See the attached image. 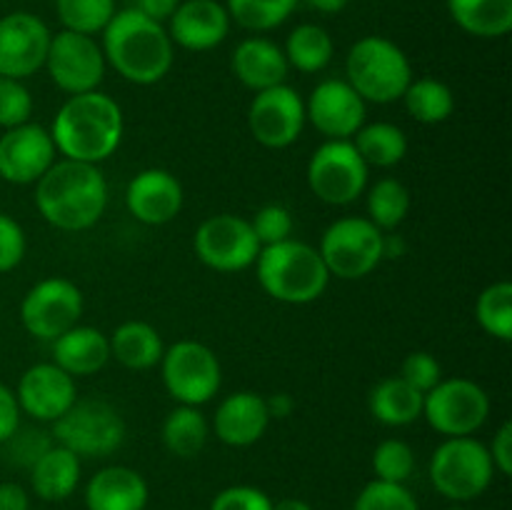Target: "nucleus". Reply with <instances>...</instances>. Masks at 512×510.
<instances>
[{
  "label": "nucleus",
  "mask_w": 512,
  "mask_h": 510,
  "mask_svg": "<svg viewBox=\"0 0 512 510\" xmlns=\"http://www.w3.org/2000/svg\"><path fill=\"white\" fill-rule=\"evenodd\" d=\"M255 273L260 288L270 298L288 305L313 303L330 283V273L318 248L295 238L260 248Z\"/></svg>",
  "instance_id": "nucleus-4"
},
{
  "label": "nucleus",
  "mask_w": 512,
  "mask_h": 510,
  "mask_svg": "<svg viewBox=\"0 0 512 510\" xmlns=\"http://www.w3.org/2000/svg\"><path fill=\"white\" fill-rule=\"evenodd\" d=\"M105 63L135 85H155L173 68V40L163 23L135 8L118 10L103 30Z\"/></svg>",
  "instance_id": "nucleus-3"
},
{
  "label": "nucleus",
  "mask_w": 512,
  "mask_h": 510,
  "mask_svg": "<svg viewBox=\"0 0 512 510\" xmlns=\"http://www.w3.org/2000/svg\"><path fill=\"white\" fill-rule=\"evenodd\" d=\"M55 10L63 30L83 35L103 33L105 25L118 13L115 0H55Z\"/></svg>",
  "instance_id": "nucleus-37"
},
{
  "label": "nucleus",
  "mask_w": 512,
  "mask_h": 510,
  "mask_svg": "<svg viewBox=\"0 0 512 510\" xmlns=\"http://www.w3.org/2000/svg\"><path fill=\"white\" fill-rule=\"evenodd\" d=\"M490 415V398L478 383L468 378L440 380L425 393L423 418L445 438L473 435Z\"/></svg>",
  "instance_id": "nucleus-11"
},
{
  "label": "nucleus",
  "mask_w": 512,
  "mask_h": 510,
  "mask_svg": "<svg viewBox=\"0 0 512 510\" xmlns=\"http://www.w3.org/2000/svg\"><path fill=\"white\" fill-rule=\"evenodd\" d=\"M308 5L313 10H318V13L335 15V13H340L345 5H348V0H308Z\"/></svg>",
  "instance_id": "nucleus-51"
},
{
  "label": "nucleus",
  "mask_w": 512,
  "mask_h": 510,
  "mask_svg": "<svg viewBox=\"0 0 512 510\" xmlns=\"http://www.w3.org/2000/svg\"><path fill=\"white\" fill-rule=\"evenodd\" d=\"M265 403H268L270 420L285 418V415L293 413V398H290V395H285V393L273 395V398H265Z\"/></svg>",
  "instance_id": "nucleus-50"
},
{
  "label": "nucleus",
  "mask_w": 512,
  "mask_h": 510,
  "mask_svg": "<svg viewBox=\"0 0 512 510\" xmlns=\"http://www.w3.org/2000/svg\"><path fill=\"white\" fill-rule=\"evenodd\" d=\"M33 115V95L23 80L0 78V128H18L30 123Z\"/></svg>",
  "instance_id": "nucleus-41"
},
{
  "label": "nucleus",
  "mask_w": 512,
  "mask_h": 510,
  "mask_svg": "<svg viewBox=\"0 0 512 510\" xmlns=\"http://www.w3.org/2000/svg\"><path fill=\"white\" fill-rule=\"evenodd\" d=\"M45 68H48L50 80L63 93H90L103 83L105 55L103 48L93 40V35L60 30L50 38Z\"/></svg>",
  "instance_id": "nucleus-14"
},
{
  "label": "nucleus",
  "mask_w": 512,
  "mask_h": 510,
  "mask_svg": "<svg viewBox=\"0 0 512 510\" xmlns=\"http://www.w3.org/2000/svg\"><path fill=\"white\" fill-rule=\"evenodd\" d=\"M368 165L353 140H325L308 163V185L328 205H350L368 190Z\"/></svg>",
  "instance_id": "nucleus-10"
},
{
  "label": "nucleus",
  "mask_w": 512,
  "mask_h": 510,
  "mask_svg": "<svg viewBox=\"0 0 512 510\" xmlns=\"http://www.w3.org/2000/svg\"><path fill=\"white\" fill-rule=\"evenodd\" d=\"M348 83L365 103H395L413 83V65L400 45L383 35H365L348 50Z\"/></svg>",
  "instance_id": "nucleus-5"
},
{
  "label": "nucleus",
  "mask_w": 512,
  "mask_h": 510,
  "mask_svg": "<svg viewBox=\"0 0 512 510\" xmlns=\"http://www.w3.org/2000/svg\"><path fill=\"white\" fill-rule=\"evenodd\" d=\"M50 130L38 123H23L0 135V178L13 185L38 183L45 170L55 163Z\"/></svg>",
  "instance_id": "nucleus-18"
},
{
  "label": "nucleus",
  "mask_w": 512,
  "mask_h": 510,
  "mask_svg": "<svg viewBox=\"0 0 512 510\" xmlns=\"http://www.w3.org/2000/svg\"><path fill=\"white\" fill-rule=\"evenodd\" d=\"M35 205L45 223L78 233L103 218L108 205V183L98 165L78 160H55L35 183Z\"/></svg>",
  "instance_id": "nucleus-1"
},
{
  "label": "nucleus",
  "mask_w": 512,
  "mask_h": 510,
  "mask_svg": "<svg viewBox=\"0 0 512 510\" xmlns=\"http://www.w3.org/2000/svg\"><path fill=\"white\" fill-rule=\"evenodd\" d=\"M248 125L253 138L265 148H288L305 128V100L285 83L260 90L250 103Z\"/></svg>",
  "instance_id": "nucleus-15"
},
{
  "label": "nucleus",
  "mask_w": 512,
  "mask_h": 510,
  "mask_svg": "<svg viewBox=\"0 0 512 510\" xmlns=\"http://www.w3.org/2000/svg\"><path fill=\"white\" fill-rule=\"evenodd\" d=\"M270 425L268 403L260 393L240 390L228 395L213 415V430L225 445L248 448L258 443Z\"/></svg>",
  "instance_id": "nucleus-22"
},
{
  "label": "nucleus",
  "mask_w": 512,
  "mask_h": 510,
  "mask_svg": "<svg viewBox=\"0 0 512 510\" xmlns=\"http://www.w3.org/2000/svg\"><path fill=\"white\" fill-rule=\"evenodd\" d=\"M298 3L300 0H225V8L240 28L265 33L283 25Z\"/></svg>",
  "instance_id": "nucleus-35"
},
{
  "label": "nucleus",
  "mask_w": 512,
  "mask_h": 510,
  "mask_svg": "<svg viewBox=\"0 0 512 510\" xmlns=\"http://www.w3.org/2000/svg\"><path fill=\"white\" fill-rule=\"evenodd\" d=\"M53 440L78 458H105L125 440V420L108 400H75L53 423Z\"/></svg>",
  "instance_id": "nucleus-6"
},
{
  "label": "nucleus",
  "mask_w": 512,
  "mask_h": 510,
  "mask_svg": "<svg viewBox=\"0 0 512 510\" xmlns=\"http://www.w3.org/2000/svg\"><path fill=\"white\" fill-rule=\"evenodd\" d=\"M5 455H8L10 463H15L18 468H33L35 460L50 450L55 445L53 433L40 428H18L8 440H5Z\"/></svg>",
  "instance_id": "nucleus-40"
},
{
  "label": "nucleus",
  "mask_w": 512,
  "mask_h": 510,
  "mask_svg": "<svg viewBox=\"0 0 512 510\" xmlns=\"http://www.w3.org/2000/svg\"><path fill=\"white\" fill-rule=\"evenodd\" d=\"M488 453L495 470H500L503 475H512V423L500 425Z\"/></svg>",
  "instance_id": "nucleus-47"
},
{
  "label": "nucleus",
  "mask_w": 512,
  "mask_h": 510,
  "mask_svg": "<svg viewBox=\"0 0 512 510\" xmlns=\"http://www.w3.org/2000/svg\"><path fill=\"white\" fill-rule=\"evenodd\" d=\"M423 400L425 395L420 390L405 383L400 375H390L373 385L368 393V408L378 423L400 428L423 418Z\"/></svg>",
  "instance_id": "nucleus-27"
},
{
  "label": "nucleus",
  "mask_w": 512,
  "mask_h": 510,
  "mask_svg": "<svg viewBox=\"0 0 512 510\" xmlns=\"http://www.w3.org/2000/svg\"><path fill=\"white\" fill-rule=\"evenodd\" d=\"M493 460L488 448L473 435L448 438L435 448L430 460V480L443 498L468 503L483 495L493 483Z\"/></svg>",
  "instance_id": "nucleus-7"
},
{
  "label": "nucleus",
  "mask_w": 512,
  "mask_h": 510,
  "mask_svg": "<svg viewBox=\"0 0 512 510\" xmlns=\"http://www.w3.org/2000/svg\"><path fill=\"white\" fill-rule=\"evenodd\" d=\"M210 423L195 405H178L163 423V443L178 458H195L205 448Z\"/></svg>",
  "instance_id": "nucleus-32"
},
{
  "label": "nucleus",
  "mask_w": 512,
  "mask_h": 510,
  "mask_svg": "<svg viewBox=\"0 0 512 510\" xmlns=\"http://www.w3.org/2000/svg\"><path fill=\"white\" fill-rule=\"evenodd\" d=\"M123 110L100 90L70 95L50 128L55 150L78 163H103L123 140Z\"/></svg>",
  "instance_id": "nucleus-2"
},
{
  "label": "nucleus",
  "mask_w": 512,
  "mask_h": 510,
  "mask_svg": "<svg viewBox=\"0 0 512 510\" xmlns=\"http://www.w3.org/2000/svg\"><path fill=\"white\" fill-rule=\"evenodd\" d=\"M25 233L20 223L10 215L0 213V273H10L25 258Z\"/></svg>",
  "instance_id": "nucleus-45"
},
{
  "label": "nucleus",
  "mask_w": 512,
  "mask_h": 510,
  "mask_svg": "<svg viewBox=\"0 0 512 510\" xmlns=\"http://www.w3.org/2000/svg\"><path fill=\"white\" fill-rule=\"evenodd\" d=\"M165 345L160 333L145 320H125L110 335V358L130 370H148L160 363Z\"/></svg>",
  "instance_id": "nucleus-28"
},
{
  "label": "nucleus",
  "mask_w": 512,
  "mask_h": 510,
  "mask_svg": "<svg viewBox=\"0 0 512 510\" xmlns=\"http://www.w3.org/2000/svg\"><path fill=\"white\" fill-rule=\"evenodd\" d=\"M283 53L290 68L300 70V73H320L333 60L335 43L323 25L303 23L288 35Z\"/></svg>",
  "instance_id": "nucleus-31"
},
{
  "label": "nucleus",
  "mask_w": 512,
  "mask_h": 510,
  "mask_svg": "<svg viewBox=\"0 0 512 510\" xmlns=\"http://www.w3.org/2000/svg\"><path fill=\"white\" fill-rule=\"evenodd\" d=\"M150 498L148 483L128 465H108L85 485L88 510H145Z\"/></svg>",
  "instance_id": "nucleus-24"
},
{
  "label": "nucleus",
  "mask_w": 512,
  "mask_h": 510,
  "mask_svg": "<svg viewBox=\"0 0 512 510\" xmlns=\"http://www.w3.org/2000/svg\"><path fill=\"white\" fill-rule=\"evenodd\" d=\"M83 293L68 278H45L25 293L20 303V320L33 338L53 343L83 315Z\"/></svg>",
  "instance_id": "nucleus-13"
},
{
  "label": "nucleus",
  "mask_w": 512,
  "mask_h": 510,
  "mask_svg": "<svg viewBox=\"0 0 512 510\" xmlns=\"http://www.w3.org/2000/svg\"><path fill=\"white\" fill-rule=\"evenodd\" d=\"M250 225H253V233L258 238L260 248H265V245L283 243V240L290 238V233H293V215H290L285 205L270 203L263 205L253 215Z\"/></svg>",
  "instance_id": "nucleus-42"
},
{
  "label": "nucleus",
  "mask_w": 512,
  "mask_h": 510,
  "mask_svg": "<svg viewBox=\"0 0 512 510\" xmlns=\"http://www.w3.org/2000/svg\"><path fill=\"white\" fill-rule=\"evenodd\" d=\"M20 428V405L13 390L0 383V445Z\"/></svg>",
  "instance_id": "nucleus-46"
},
{
  "label": "nucleus",
  "mask_w": 512,
  "mask_h": 510,
  "mask_svg": "<svg viewBox=\"0 0 512 510\" xmlns=\"http://www.w3.org/2000/svg\"><path fill=\"white\" fill-rule=\"evenodd\" d=\"M180 0H133V8L138 10V13L148 15L150 20H155V23H165V20H170V15L178 10Z\"/></svg>",
  "instance_id": "nucleus-48"
},
{
  "label": "nucleus",
  "mask_w": 512,
  "mask_h": 510,
  "mask_svg": "<svg viewBox=\"0 0 512 510\" xmlns=\"http://www.w3.org/2000/svg\"><path fill=\"white\" fill-rule=\"evenodd\" d=\"M410 190L398 178H380L368 190V220L380 230H395L410 213Z\"/></svg>",
  "instance_id": "nucleus-34"
},
{
  "label": "nucleus",
  "mask_w": 512,
  "mask_h": 510,
  "mask_svg": "<svg viewBox=\"0 0 512 510\" xmlns=\"http://www.w3.org/2000/svg\"><path fill=\"white\" fill-rule=\"evenodd\" d=\"M273 510H313V508L300 498H283L278 500V503H273Z\"/></svg>",
  "instance_id": "nucleus-52"
},
{
  "label": "nucleus",
  "mask_w": 512,
  "mask_h": 510,
  "mask_svg": "<svg viewBox=\"0 0 512 510\" xmlns=\"http://www.w3.org/2000/svg\"><path fill=\"white\" fill-rule=\"evenodd\" d=\"M350 140L368 168H393L408 155V135L385 120L363 125Z\"/></svg>",
  "instance_id": "nucleus-30"
},
{
  "label": "nucleus",
  "mask_w": 512,
  "mask_h": 510,
  "mask_svg": "<svg viewBox=\"0 0 512 510\" xmlns=\"http://www.w3.org/2000/svg\"><path fill=\"white\" fill-rule=\"evenodd\" d=\"M80 483V458L70 453L68 448L55 443L53 448L45 450L35 465L30 468V485L35 495L48 503L70 498Z\"/></svg>",
  "instance_id": "nucleus-26"
},
{
  "label": "nucleus",
  "mask_w": 512,
  "mask_h": 510,
  "mask_svg": "<svg viewBox=\"0 0 512 510\" xmlns=\"http://www.w3.org/2000/svg\"><path fill=\"white\" fill-rule=\"evenodd\" d=\"M318 253L330 278L360 280L383 260V230L368 218L348 215L325 228Z\"/></svg>",
  "instance_id": "nucleus-8"
},
{
  "label": "nucleus",
  "mask_w": 512,
  "mask_h": 510,
  "mask_svg": "<svg viewBox=\"0 0 512 510\" xmlns=\"http://www.w3.org/2000/svg\"><path fill=\"white\" fill-rule=\"evenodd\" d=\"M210 510H273V500L253 485H230L215 495Z\"/></svg>",
  "instance_id": "nucleus-44"
},
{
  "label": "nucleus",
  "mask_w": 512,
  "mask_h": 510,
  "mask_svg": "<svg viewBox=\"0 0 512 510\" xmlns=\"http://www.w3.org/2000/svg\"><path fill=\"white\" fill-rule=\"evenodd\" d=\"M0 510H30V498L23 485L0 483Z\"/></svg>",
  "instance_id": "nucleus-49"
},
{
  "label": "nucleus",
  "mask_w": 512,
  "mask_h": 510,
  "mask_svg": "<svg viewBox=\"0 0 512 510\" xmlns=\"http://www.w3.org/2000/svg\"><path fill=\"white\" fill-rule=\"evenodd\" d=\"M160 365H163L165 390L180 405L200 408L220 390L223 370L218 355L198 340L173 343L160 358Z\"/></svg>",
  "instance_id": "nucleus-9"
},
{
  "label": "nucleus",
  "mask_w": 512,
  "mask_h": 510,
  "mask_svg": "<svg viewBox=\"0 0 512 510\" xmlns=\"http://www.w3.org/2000/svg\"><path fill=\"white\" fill-rule=\"evenodd\" d=\"M448 10L475 38H503L512 30V0H448Z\"/></svg>",
  "instance_id": "nucleus-29"
},
{
  "label": "nucleus",
  "mask_w": 512,
  "mask_h": 510,
  "mask_svg": "<svg viewBox=\"0 0 512 510\" xmlns=\"http://www.w3.org/2000/svg\"><path fill=\"white\" fill-rule=\"evenodd\" d=\"M195 255L200 263L218 273H240L255 265L260 243L250 220L233 213H220L203 220L193 238Z\"/></svg>",
  "instance_id": "nucleus-12"
},
{
  "label": "nucleus",
  "mask_w": 512,
  "mask_h": 510,
  "mask_svg": "<svg viewBox=\"0 0 512 510\" xmlns=\"http://www.w3.org/2000/svg\"><path fill=\"white\" fill-rule=\"evenodd\" d=\"M125 205L145 225H165L183 208V185L170 170H140L125 190Z\"/></svg>",
  "instance_id": "nucleus-20"
},
{
  "label": "nucleus",
  "mask_w": 512,
  "mask_h": 510,
  "mask_svg": "<svg viewBox=\"0 0 512 510\" xmlns=\"http://www.w3.org/2000/svg\"><path fill=\"white\" fill-rule=\"evenodd\" d=\"M168 23L170 40L195 53L218 48L230 33V13L218 0H180Z\"/></svg>",
  "instance_id": "nucleus-21"
},
{
  "label": "nucleus",
  "mask_w": 512,
  "mask_h": 510,
  "mask_svg": "<svg viewBox=\"0 0 512 510\" xmlns=\"http://www.w3.org/2000/svg\"><path fill=\"white\" fill-rule=\"evenodd\" d=\"M50 28L33 13H8L0 18V78L25 80L45 68Z\"/></svg>",
  "instance_id": "nucleus-16"
},
{
  "label": "nucleus",
  "mask_w": 512,
  "mask_h": 510,
  "mask_svg": "<svg viewBox=\"0 0 512 510\" xmlns=\"http://www.w3.org/2000/svg\"><path fill=\"white\" fill-rule=\"evenodd\" d=\"M475 313H478V323L485 333L508 343L512 338V283L498 280V283L488 285L480 293Z\"/></svg>",
  "instance_id": "nucleus-36"
},
{
  "label": "nucleus",
  "mask_w": 512,
  "mask_h": 510,
  "mask_svg": "<svg viewBox=\"0 0 512 510\" xmlns=\"http://www.w3.org/2000/svg\"><path fill=\"white\" fill-rule=\"evenodd\" d=\"M448 510H465V508H460V505H450Z\"/></svg>",
  "instance_id": "nucleus-53"
},
{
  "label": "nucleus",
  "mask_w": 512,
  "mask_h": 510,
  "mask_svg": "<svg viewBox=\"0 0 512 510\" xmlns=\"http://www.w3.org/2000/svg\"><path fill=\"white\" fill-rule=\"evenodd\" d=\"M230 65H233L235 78L245 88L255 90V93L275 88V85H283L290 73V65L283 48L275 45L273 40L260 38V35L240 40L238 48L233 50Z\"/></svg>",
  "instance_id": "nucleus-23"
},
{
  "label": "nucleus",
  "mask_w": 512,
  "mask_h": 510,
  "mask_svg": "<svg viewBox=\"0 0 512 510\" xmlns=\"http://www.w3.org/2000/svg\"><path fill=\"white\" fill-rule=\"evenodd\" d=\"M15 398L20 413L40 423H55L78 400V388L73 375L65 373L63 368L55 363H38L20 375Z\"/></svg>",
  "instance_id": "nucleus-19"
},
{
  "label": "nucleus",
  "mask_w": 512,
  "mask_h": 510,
  "mask_svg": "<svg viewBox=\"0 0 512 510\" xmlns=\"http://www.w3.org/2000/svg\"><path fill=\"white\" fill-rule=\"evenodd\" d=\"M400 100H405L408 113L425 125L443 123L455 110L453 90L435 78H413V83L408 85Z\"/></svg>",
  "instance_id": "nucleus-33"
},
{
  "label": "nucleus",
  "mask_w": 512,
  "mask_h": 510,
  "mask_svg": "<svg viewBox=\"0 0 512 510\" xmlns=\"http://www.w3.org/2000/svg\"><path fill=\"white\" fill-rule=\"evenodd\" d=\"M353 510H420V505L405 483H385L375 478L360 490Z\"/></svg>",
  "instance_id": "nucleus-39"
},
{
  "label": "nucleus",
  "mask_w": 512,
  "mask_h": 510,
  "mask_svg": "<svg viewBox=\"0 0 512 510\" xmlns=\"http://www.w3.org/2000/svg\"><path fill=\"white\" fill-rule=\"evenodd\" d=\"M110 360V338L90 325H75L53 340V363L73 378L93 375Z\"/></svg>",
  "instance_id": "nucleus-25"
},
{
  "label": "nucleus",
  "mask_w": 512,
  "mask_h": 510,
  "mask_svg": "<svg viewBox=\"0 0 512 510\" xmlns=\"http://www.w3.org/2000/svg\"><path fill=\"white\" fill-rule=\"evenodd\" d=\"M373 470L385 483H405L415 470V453L405 440L388 438L375 448Z\"/></svg>",
  "instance_id": "nucleus-38"
},
{
  "label": "nucleus",
  "mask_w": 512,
  "mask_h": 510,
  "mask_svg": "<svg viewBox=\"0 0 512 510\" xmlns=\"http://www.w3.org/2000/svg\"><path fill=\"white\" fill-rule=\"evenodd\" d=\"M400 378L425 395L443 380V368L435 360V355L425 353V350H415V353L405 355L403 365H400Z\"/></svg>",
  "instance_id": "nucleus-43"
},
{
  "label": "nucleus",
  "mask_w": 512,
  "mask_h": 510,
  "mask_svg": "<svg viewBox=\"0 0 512 510\" xmlns=\"http://www.w3.org/2000/svg\"><path fill=\"white\" fill-rule=\"evenodd\" d=\"M368 103L348 80L328 78L318 83L305 103V120L328 140H350L365 125Z\"/></svg>",
  "instance_id": "nucleus-17"
}]
</instances>
